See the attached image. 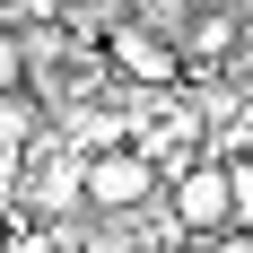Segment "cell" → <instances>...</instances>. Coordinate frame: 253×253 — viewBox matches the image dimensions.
Wrapping results in <instances>:
<instances>
[{"label": "cell", "mask_w": 253, "mask_h": 253, "mask_svg": "<svg viewBox=\"0 0 253 253\" xmlns=\"http://www.w3.org/2000/svg\"><path fill=\"white\" fill-rule=\"evenodd\" d=\"M96 61L123 79L131 96H157V87H183V61H175V35H157L149 18H105L96 35Z\"/></svg>", "instance_id": "1"}, {"label": "cell", "mask_w": 253, "mask_h": 253, "mask_svg": "<svg viewBox=\"0 0 253 253\" xmlns=\"http://www.w3.org/2000/svg\"><path fill=\"white\" fill-rule=\"evenodd\" d=\"M166 183L140 149H96L79 157V218H131V210H149Z\"/></svg>", "instance_id": "2"}, {"label": "cell", "mask_w": 253, "mask_h": 253, "mask_svg": "<svg viewBox=\"0 0 253 253\" xmlns=\"http://www.w3.org/2000/svg\"><path fill=\"white\" fill-rule=\"evenodd\" d=\"M218 175H227V218H236V227L253 236V157H227Z\"/></svg>", "instance_id": "3"}, {"label": "cell", "mask_w": 253, "mask_h": 253, "mask_svg": "<svg viewBox=\"0 0 253 253\" xmlns=\"http://www.w3.org/2000/svg\"><path fill=\"white\" fill-rule=\"evenodd\" d=\"M192 253H253V236H245V227H218V236H201Z\"/></svg>", "instance_id": "4"}, {"label": "cell", "mask_w": 253, "mask_h": 253, "mask_svg": "<svg viewBox=\"0 0 253 253\" xmlns=\"http://www.w3.org/2000/svg\"><path fill=\"white\" fill-rule=\"evenodd\" d=\"M140 253H192V245H175V236H166V245H140Z\"/></svg>", "instance_id": "5"}]
</instances>
